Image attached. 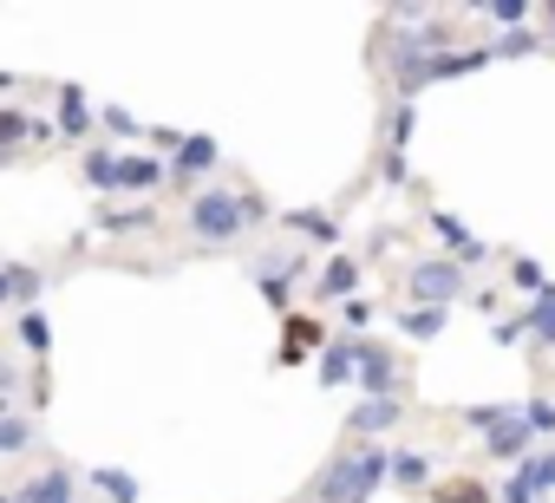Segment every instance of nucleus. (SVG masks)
<instances>
[{
	"instance_id": "obj_31",
	"label": "nucleus",
	"mask_w": 555,
	"mask_h": 503,
	"mask_svg": "<svg viewBox=\"0 0 555 503\" xmlns=\"http://www.w3.org/2000/svg\"><path fill=\"white\" fill-rule=\"evenodd\" d=\"M522 53H542V34L535 27H516V34H496L490 40V60H522Z\"/></svg>"
},
{
	"instance_id": "obj_15",
	"label": "nucleus",
	"mask_w": 555,
	"mask_h": 503,
	"mask_svg": "<svg viewBox=\"0 0 555 503\" xmlns=\"http://www.w3.org/2000/svg\"><path fill=\"white\" fill-rule=\"evenodd\" d=\"M360 373V340H327L321 347V386H353Z\"/></svg>"
},
{
	"instance_id": "obj_2",
	"label": "nucleus",
	"mask_w": 555,
	"mask_h": 503,
	"mask_svg": "<svg viewBox=\"0 0 555 503\" xmlns=\"http://www.w3.org/2000/svg\"><path fill=\"white\" fill-rule=\"evenodd\" d=\"M183 222H190V242L203 248H229V242H242L248 235V216H242V190H196L190 203H183Z\"/></svg>"
},
{
	"instance_id": "obj_5",
	"label": "nucleus",
	"mask_w": 555,
	"mask_h": 503,
	"mask_svg": "<svg viewBox=\"0 0 555 503\" xmlns=\"http://www.w3.org/2000/svg\"><path fill=\"white\" fill-rule=\"evenodd\" d=\"M353 386H360L366 399H399V353L360 340V373H353Z\"/></svg>"
},
{
	"instance_id": "obj_18",
	"label": "nucleus",
	"mask_w": 555,
	"mask_h": 503,
	"mask_svg": "<svg viewBox=\"0 0 555 503\" xmlns=\"http://www.w3.org/2000/svg\"><path fill=\"white\" fill-rule=\"evenodd\" d=\"M522 340H529V347H555V288H542V295L522 308Z\"/></svg>"
},
{
	"instance_id": "obj_13",
	"label": "nucleus",
	"mask_w": 555,
	"mask_h": 503,
	"mask_svg": "<svg viewBox=\"0 0 555 503\" xmlns=\"http://www.w3.org/2000/svg\"><path fill=\"white\" fill-rule=\"evenodd\" d=\"M92 229H105V235H138V229H157V209H151V203H131V209L99 203V209H92Z\"/></svg>"
},
{
	"instance_id": "obj_20",
	"label": "nucleus",
	"mask_w": 555,
	"mask_h": 503,
	"mask_svg": "<svg viewBox=\"0 0 555 503\" xmlns=\"http://www.w3.org/2000/svg\"><path fill=\"white\" fill-rule=\"evenodd\" d=\"M86 483H92L105 503H138V477H131V470H118V464H92V470H86Z\"/></svg>"
},
{
	"instance_id": "obj_10",
	"label": "nucleus",
	"mask_w": 555,
	"mask_h": 503,
	"mask_svg": "<svg viewBox=\"0 0 555 503\" xmlns=\"http://www.w3.org/2000/svg\"><path fill=\"white\" fill-rule=\"evenodd\" d=\"M386 483H399V490L425 496V490L438 483V457H431V451H418V444H399V451L386 457Z\"/></svg>"
},
{
	"instance_id": "obj_35",
	"label": "nucleus",
	"mask_w": 555,
	"mask_h": 503,
	"mask_svg": "<svg viewBox=\"0 0 555 503\" xmlns=\"http://www.w3.org/2000/svg\"><path fill=\"white\" fill-rule=\"evenodd\" d=\"M457 418H464V431H477V438H483V431H496V425L509 418V405H464Z\"/></svg>"
},
{
	"instance_id": "obj_26",
	"label": "nucleus",
	"mask_w": 555,
	"mask_h": 503,
	"mask_svg": "<svg viewBox=\"0 0 555 503\" xmlns=\"http://www.w3.org/2000/svg\"><path fill=\"white\" fill-rule=\"evenodd\" d=\"M79 177H86L99 196H112V190H118V151H86V157H79Z\"/></svg>"
},
{
	"instance_id": "obj_23",
	"label": "nucleus",
	"mask_w": 555,
	"mask_h": 503,
	"mask_svg": "<svg viewBox=\"0 0 555 503\" xmlns=\"http://www.w3.org/2000/svg\"><path fill=\"white\" fill-rule=\"evenodd\" d=\"M92 118H99V112L86 105V92H79V86H60V131H66V138H86Z\"/></svg>"
},
{
	"instance_id": "obj_6",
	"label": "nucleus",
	"mask_w": 555,
	"mask_h": 503,
	"mask_svg": "<svg viewBox=\"0 0 555 503\" xmlns=\"http://www.w3.org/2000/svg\"><path fill=\"white\" fill-rule=\"evenodd\" d=\"M392 425H405V399H360L347 412V438L353 444H379Z\"/></svg>"
},
{
	"instance_id": "obj_7",
	"label": "nucleus",
	"mask_w": 555,
	"mask_h": 503,
	"mask_svg": "<svg viewBox=\"0 0 555 503\" xmlns=\"http://www.w3.org/2000/svg\"><path fill=\"white\" fill-rule=\"evenodd\" d=\"M14 503H79L73 464H40L34 477H21V483H14Z\"/></svg>"
},
{
	"instance_id": "obj_42",
	"label": "nucleus",
	"mask_w": 555,
	"mask_h": 503,
	"mask_svg": "<svg viewBox=\"0 0 555 503\" xmlns=\"http://www.w3.org/2000/svg\"><path fill=\"white\" fill-rule=\"evenodd\" d=\"M14 308V288H8V262H0V314Z\"/></svg>"
},
{
	"instance_id": "obj_14",
	"label": "nucleus",
	"mask_w": 555,
	"mask_h": 503,
	"mask_svg": "<svg viewBox=\"0 0 555 503\" xmlns=\"http://www.w3.org/2000/svg\"><path fill=\"white\" fill-rule=\"evenodd\" d=\"M353 288H360V256H334V262L314 275V295H321V301H353Z\"/></svg>"
},
{
	"instance_id": "obj_9",
	"label": "nucleus",
	"mask_w": 555,
	"mask_h": 503,
	"mask_svg": "<svg viewBox=\"0 0 555 503\" xmlns=\"http://www.w3.org/2000/svg\"><path fill=\"white\" fill-rule=\"evenodd\" d=\"M529 451H535V431L522 425V405H509V418L496 431H483V457L490 464H522Z\"/></svg>"
},
{
	"instance_id": "obj_17",
	"label": "nucleus",
	"mask_w": 555,
	"mask_h": 503,
	"mask_svg": "<svg viewBox=\"0 0 555 503\" xmlns=\"http://www.w3.org/2000/svg\"><path fill=\"white\" fill-rule=\"evenodd\" d=\"M14 334H21V347L34 353V366H47V353H53V321H47V308L14 314Z\"/></svg>"
},
{
	"instance_id": "obj_30",
	"label": "nucleus",
	"mask_w": 555,
	"mask_h": 503,
	"mask_svg": "<svg viewBox=\"0 0 555 503\" xmlns=\"http://www.w3.org/2000/svg\"><path fill=\"white\" fill-rule=\"evenodd\" d=\"M34 438H40L34 412H0V451H8V457H14V451H27Z\"/></svg>"
},
{
	"instance_id": "obj_4",
	"label": "nucleus",
	"mask_w": 555,
	"mask_h": 503,
	"mask_svg": "<svg viewBox=\"0 0 555 503\" xmlns=\"http://www.w3.org/2000/svg\"><path fill=\"white\" fill-rule=\"evenodd\" d=\"M425 229H431V235L451 248V262H457V269H483V262L496 256V248H490L483 235H470V229H464L451 209H425Z\"/></svg>"
},
{
	"instance_id": "obj_11",
	"label": "nucleus",
	"mask_w": 555,
	"mask_h": 503,
	"mask_svg": "<svg viewBox=\"0 0 555 503\" xmlns=\"http://www.w3.org/2000/svg\"><path fill=\"white\" fill-rule=\"evenodd\" d=\"M118 190H138V196L164 190V157L157 151H118Z\"/></svg>"
},
{
	"instance_id": "obj_16",
	"label": "nucleus",
	"mask_w": 555,
	"mask_h": 503,
	"mask_svg": "<svg viewBox=\"0 0 555 503\" xmlns=\"http://www.w3.org/2000/svg\"><path fill=\"white\" fill-rule=\"evenodd\" d=\"M321 321H308V314H288V334H282V353H274V366H301V353L308 347H321Z\"/></svg>"
},
{
	"instance_id": "obj_44",
	"label": "nucleus",
	"mask_w": 555,
	"mask_h": 503,
	"mask_svg": "<svg viewBox=\"0 0 555 503\" xmlns=\"http://www.w3.org/2000/svg\"><path fill=\"white\" fill-rule=\"evenodd\" d=\"M0 503H14V490H0Z\"/></svg>"
},
{
	"instance_id": "obj_22",
	"label": "nucleus",
	"mask_w": 555,
	"mask_h": 503,
	"mask_svg": "<svg viewBox=\"0 0 555 503\" xmlns=\"http://www.w3.org/2000/svg\"><path fill=\"white\" fill-rule=\"evenodd\" d=\"M516 477L529 483V496H548V490H555V444H535V451L516 464Z\"/></svg>"
},
{
	"instance_id": "obj_41",
	"label": "nucleus",
	"mask_w": 555,
	"mask_h": 503,
	"mask_svg": "<svg viewBox=\"0 0 555 503\" xmlns=\"http://www.w3.org/2000/svg\"><path fill=\"white\" fill-rule=\"evenodd\" d=\"M535 14L548 21V34H542V47H548V40H555V0H535Z\"/></svg>"
},
{
	"instance_id": "obj_29",
	"label": "nucleus",
	"mask_w": 555,
	"mask_h": 503,
	"mask_svg": "<svg viewBox=\"0 0 555 503\" xmlns=\"http://www.w3.org/2000/svg\"><path fill=\"white\" fill-rule=\"evenodd\" d=\"M27 138H34V118H27L21 105H0V164H8Z\"/></svg>"
},
{
	"instance_id": "obj_28",
	"label": "nucleus",
	"mask_w": 555,
	"mask_h": 503,
	"mask_svg": "<svg viewBox=\"0 0 555 503\" xmlns=\"http://www.w3.org/2000/svg\"><path fill=\"white\" fill-rule=\"evenodd\" d=\"M477 14L516 34V27H529V21H535V0H477Z\"/></svg>"
},
{
	"instance_id": "obj_34",
	"label": "nucleus",
	"mask_w": 555,
	"mask_h": 503,
	"mask_svg": "<svg viewBox=\"0 0 555 503\" xmlns=\"http://www.w3.org/2000/svg\"><path fill=\"white\" fill-rule=\"evenodd\" d=\"M522 425L535 431V444L555 438V399H522Z\"/></svg>"
},
{
	"instance_id": "obj_33",
	"label": "nucleus",
	"mask_w": 555,
	"mask_h": 503,
	"mask_svg": "<svg viewBox=\"0 0 555 503\" xmlns=\"http://www.w3.org/2000/svg\"><path fill=\"white\" fill-rule=\"evenodd\" d=\"M373 321H379V308H373V301H360V295H353V301H340V327H347V340H360Z\"/></svg>"
},
{
	"instance_id": "obj_25",
	"label": "nucleus",
	"mask_w": 555,
	"mask_h": 503,
	"mask_svg": "<svg viewBox=\"0 0 555 503\" xmlns=\"http://www.w3.org/2000/svg\"><path fill=\"white\" fill-rule=\"evenodd\" d=\"M431 503H496V490L464 470V477H451V483H431Z\"/></svg>"
},
{
	"instance_id": "obj_1",
	"label": "nucleus",
	"mask_w": 555,
	"mask_h": 503,
	"mask_svg": "<svg viewBox=\"0 0 555 503\" xmlns=\"http://www.w3.org/2000/svg\"><path fill=\"white\" fill-rule=\"evenodd\" d=\"M386 444H340L321 470H314V483H308V503H373V490H386Z\"/></svg>"
},
{
	"instance_id": "obj_43",
	"label": "nucleus",
	"mask_w": 555,
	"mask_h": 503,
	"mask_svg": "<svg viewBox=\"0 0 555 503\" xmlns=\"http://www.w3.org/2000/svg\"><path fill=\"white\" fill-rule=\"evenodd\" d=\"M0 92H21V73H0Z\"/></svg>"
},
{
	"instance_id": "obj_8",
	"label": "nucleus",
	"mask_w": 555,
	"mask_h": 503,
	"mask_svg": "<svg viewBox=\"0 0 555 503\" xmlns=\"http://www.w3.org/2000/svg\"><path fill=\"white\" fill-rule=\"evenodd\" d=\"M216 164H222V144L196 131V138H183V144L170 151V164H164V183H196V177H209Z\"/></svg>"
},
{
	"instance_id": "obj_38",
	"label": "nucleus",
	"mask_w": 555,
	"mask_h": 503,
	"mask_svg": "<svg viewBox=\"0 0 555 503\" xmlns=\"http://www.w3.org/2000/svg\"><path fill=\"white\" fill-rule=\"evenodd\" d=\"M379 177H386V183H405V157L386 151V157H379Z\"/></svg>"
},
{
	"instance_id": "obj_19",
	"label": "nucleus",
	"mask_w": 555,
	"mask_h": 503,
	"mask_svg": "<svg viewBox=\"0 0 555 503\" xmlns=\"http://www.w3.org/2000/svg\"><path fill=\"white\" fill-rule=\"evenodd\" d=\"M8 288H14V314H27V308H40V295H47V269L8 262Z\"/></svg>"
},
{
	"instance_id": "obj_12",
	"label": "nucleus",
	"mask_w": 555,
	"mask_h": 503,
	"mask_svg": "<svg viewBox=\"0 0 555 503\" xmlns=\"http://www.w3.org/2000/svg\"><path fill=\"white\" fill-rule=\"evenodd\" d=\"M490 66V47H457V53H431L425 60V86L431 79H464V73H483Z\"/></svg>"
},
{
	"instance_id": "obj_3",
	"label": "nucleus",
	"mask_w": 555,
	"mask_h": 503,
	"mask_svg": "<svg viewBox=\"0 0 555 503\" xmlns=\"http://www.w3.org/2000/svg\"><path fill=\"white\" fill-rule=\"evenodd\" d=\"M405 288H412L418 308H451V301L464 295V269H457L451 256H418V262L405 269Z\"/></svg>"
},
{
	"instance_id": "obj_24",
	"label": "nucleus",
	"mask_w": 555,
	"mask_h": 503,
	"mask_svg": "<svg viewBox=\"0 0 555 503\" xmlns=\"http://www.w3.org/2000/svg\"><path fill=\"white\" fill-rule=\"evenodd\" d=\"M386 131H392V157H405L412 151V131H418V99H392V112H386Z\"/></svg>"
},
{
	"instance_id": "obj_37",
	"label": "nucleus",
	"mask_w": 555,
	"mask_h": 503,
	"mask_svg": "<svg viewBox=\"0 0 555 503\" xmlns=\"http://www.w3.org/2000/svg\"><path fill=\"white\" fill-rule=\"evenodd\" d=\"M496 503H542V496H529V483L509 470V477H503V490H496Z\"/></svg>"
},
{
	"instance_id": "obj_39",
	"label": "nucleus",
	"mask_w": 555,
	"mask_h": 503,
	"mask_svg": "<svg viewBox=\"0 0 555 503\" xmlns=\"http://www.w3.org/2000/svg\"><path fill=\"white\" fill-rule=\"evenodd\" d=\"M496 340H503V347H516V340H522V314H509V321H496Z\"/></svg>"
},
{
	"instance_id": "obj_32",
	"label": "nucleus",
	"mask_w": 555,
	"mask_h": 503,
	"mask_svg": "<svg viewBox=\"0 0 555 503\" xmlns=\"http://www.w3.org/2000/svg\"><path fill=\"white\" fill-rule=\"evenodd\" d=\"M509 288H522V295L535 301V295L548 288V275H542V262H529V256H516V262H509Z\"/></svg>"
},
{
	"instance_id": "obj_21",
	"label": "nucleus",
	"mask_w": 555,
	"mask_h": 503,
	"mask_svg": "<svg viewBox=\"0 0 555 503\" xmlns=\"http://www.w3.org/2000/svg\"><path fill=\"white\" fill-rule=\"evenodd\" d=\"M274 222H282V229H295V235H314V242H334V235H340L334 209H282Z\"/></svg>"
},
{
	"instance_id": "obj_40",
	"label": "nucleus",
	"mask_w": 555,
	"mask_h": 503,
	"mask_svg": "<svg viewBox=\"0 0 555 503\" xmlns=\"http://www.w3.org/2000/svg\"><path fill=\"white\" fill-rule=\"evenodd\" d=\"M47 399H53V379H47V366H34V412H40Z\"/></svg>"
},
{
	"instance_id": "obj_36",
	"label": "nucleus",
	"mask_w": 555,
	"mask_h": 503,
	"mask_svg": "<svg viewBox=\"0 0 555 503\" xmlns=\"http://www.w3.org/2000/svg\"><path fill=\"white\" fill-rule=\"evenodd\" d=\"M99 125H105L112 138H138V131H144V125H138V118H131L125 105H105V112H99Z\"/></svg>"
},
{
	"instance_id": "obj_27",
	"label": "nucleus",
	"mask_w": 555,
	"mask_h": 503,
	"mask_svg": "<svg viewBox=\"0 0 555 503\" xmlns=\"http://www.w3.org/2000/svg\"><path fill=\"white\" fill-rule=\"evenodd\" d=\"M392 321H399L412 340H438V334H444V321H451V308H399Z\"/></svg>"
}]
</instances>
